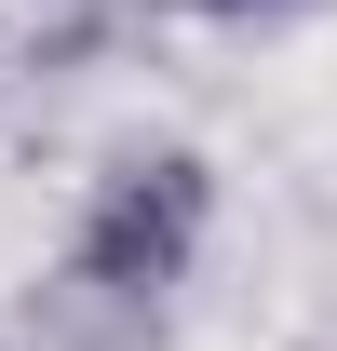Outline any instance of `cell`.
Listing matches in <instances>:
<instances>
[{"label":"cell","instance_id":"obj_1","mask_svg":"<svg viewBox=\"0 0 337 351\" xmlns=\"http://www.w3.org/2000/svg\"><path fill=\"white\" fill-rule=\"evenodd\" d=\"M203 217H216V189H203L189 149L122 162L108 189H95V217H82V284H108V298H162V284H189Z\"/></svg>","mask_w":337,"mask_h":351},{"label":"cell","instance_id":"obj_2","mask_svg":"<svg viewBox=\"0 0 337 351\" xmlns=\"http://www.w3.org/2000/svg\"><path fill=\"white\" fill-rule=\"evenodd\" d=\"M203 14H284V0H203Z\"/></svg>","mask_w":337,"mask_h":351}]
</instances>
